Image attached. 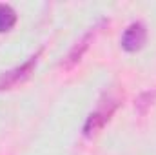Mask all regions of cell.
<instances>
[{"mask_svg": "<svg viewBox=\"0 0 156 155\" xmlns=\"http://www.w3.org/2000/svg\"><path fill=\"white\" fill-rule=\"evenodd\" d=\"M38 55H40V51L35 55V57H31L27 62H24L22 66H18V68H15V70L7 71L4 77L0 78V89H7V88H11V86L18 84L20 80H24V78H26L29 73H31V71H33V68L37 66Z\"/></svg>", "mask_w": 156, "mask_h": 155, "instance_id": "4", "label": "cell"}, {"mask_svg": "<svg viewBox=\"0 0 156 155\" xmlns=\"http://www.w3.org/2000/svg\"><path fill=\"white\" fill-rule=\"evenodd\" d=\"M104 24H105V20H102L100 24H96L94 28H91V29H89V31H87V33H85V35H83V37H82V39L78 40V42L75 44V46H73V47H71V51L67 53V57H66V59H64V62H62V66H64L66 70H71V68H75L78 62L82 60L83 53L89 49V46H91L93 39L96 37L98 29H100Z\"/></svg>", "mask_w": 156, "mask_h": 155, "instance_id": "2", "label": "cell"}, {"mask_svg": "<svg viewBox=\"0 0 156 155\" xmlns=\"http://www.w3.org/2000/svg\"><path fill=\"white\" fill-rule=\"evenodd\" d=\"M154 100H156V89L142 93V95L136 99V110H138V113H140V115H145L147 110L151 108V104H153Z\"/></svg>", "mask_w": 156, "mask_h": 155, "instance_id": "6", "label": "cell"}, {"mask_svg": "<svg viewBox=\"0 0 156 155\" xmlns=\"http://www.w3.org/2000/svg\"><path fill=\"white\" fill-rule=\"evenodd\" d=\"M118 106H120V99L118 97H113V95H107V99L100 100L98 108L87 117V120L83 124V133L91 137L96 131H100L109 122V119L113 117V113L116 112Z\"/></svg>", "mask_w": 156, "mask_h": 155, "instance_id": "1", "label": "cell"}, {"mask_svg": "<svg viewBox=\"0 0 156 155\" xmlns=\"http://www.w3.org/2000/svg\"><path fill=\"white\" fill-rule=\"evenodd\" d=\"M145 39H147V29H145V26H144L142 22H133V24L125 29V33H123V37H122V47H123L125 51H129V53L138 51V49L145 44Z\"/></svg>", "mask_w": 156, "mask_h": 155, "instance_id": "3", "label": "cell"}, {"mask_svg": "<svg viewBox=\"0 0 156 155\" xmlns=\"http://www.w3.org/2000/svg\"><path fill=\"white\" fill-rule=\"evenodd\" d=\"M15 24H16L15 9L11 6H7V4H0V33L9 31Z\"/></svg>", "mask_w": 156, "mask_h": 155, "instance_id": "5", "label": "cell"}]
</instances>
